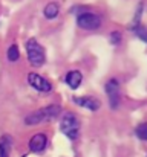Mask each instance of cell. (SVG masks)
Returning a JSON list of instances; mask_svg holds the SVG:
<instances>
[{
	"label": "cell",
	"instance_id": "cell-1",
	"mask_svg": "<svg viewBox=\"0 0 147 157\" xmlns=\"http://www.w3.org/2000/svg\"><path fill=\"white\" fill-rule=\"evenodd\" d=\"M61 113V108L58 105H49V107H43L37 111H32L29 113L26 117H25V124L26 125H37L43 121H51V119H55L58 114Z\"/></svg>",
	"mask_w": 147,
	"mask_h": 157
},
{
	"label": "cell",
	"instance_id": "cell-2",
	"mask_svg": "<svg viewBox=\"0 0 147 157\" xmlns=\"http://www.w3.org/2000/svg\"><path fill=\"white\" fill-rule=\"evenodd\" d=\"M26 52H28V59L31 63V66L34 67H40L45 64L46 61V55L43 46L35 40V38H29L26 43Z\"/></svg>",
	"mask_w": 147,
	"mask_h": 157
},
{
	"label": "cell",
	"instance_id": "cell-3",
	"mask_svg": "<svg viewBox=\"0 0 147 157\" xmlns=\"http://www.w3.org/2000/svg\"><path fill=\"white\" fill-rule=\"evenodd\" d=\"M60 131L71 140H75L80 134V121L72 113H64L60 124Z\"/></svg>",
	"mask_w": 147,
	"mask_h": 157
},
{
	"label": "cell",
	"instance_id": "cell-4",
	"mask_svg": "<svg viewBox=\"0 0 147 157\" xmlns=\"http://www.w3.org/2000/svg\"><path fill=\"white\" fill-rule=\"evenodd\" d=\"M77 25L81 29H86V31H97L101 26V17L95 12L84 11V12L77 15Z\"/></svg>",
	"mask_w": 147,
	"mask_h": 157
},
{
	"label": "cell",
	"instance_id": "cell-5",
	"mask_svg": "<svg viewBox=\"0 0 147 157\" xmlns=\"http://www.w3.org/2000/svg\"><path fill=\"white\" fill-rule=\"evenodd\" d=\"M106 95H107V98H109V105H110V108H118V105H120V101H121V95H120V82L115 79V78H112V79H109L107 82H106Z\"/></svg>",
	"mask_w": 147,
	"mask_h": 157
},
{
	"label": "cell",
	"instance_id": "cell-6",
	"mask_svg": "<svg viewBox=\"0 0 147 157\" xmlns=\"http://www.w3.org/2000/svg\"><path fill=\"white\" fill-rule=\"evenodd\" d=\"M28 82H29V86L32 89H35V90H39L42 93H48V92L52 90L51 82H49L48 79H45L43 76L37 75V73H29L28 75Z\"/></svg>",
	"mask_w": 147,
	"mask_h": 157
},
{
	"label": "cell",
	"instance_id": "cell-7",
	"mask_svg": "<svg viewBox=\"0 0 147 157\" xmlns=\"http://www.w3.org/2000/svg\"><path fill=\"white\" fill-rule=\"evenodd\" d=\"M48 145V136L45 133H37L29 140V150L32 153H42Z\"/></svg>",
	"mask_w": 147,
	"mask_h": 157
},
{
	"label": "cell",
	"instance_id": "cell-8",
	"mask_svg": "<svg viewBox=\"0 0 147 157\" xmlns=\"http://www.w3.org/2000/svg\"><path fill=\"white\" fill-rule=\"evenodd\" d=\"M72 101L77 105H80L83 108H88L91 111H97L98 108L101 107V102L94 96H75Z\"/></svg>",
	"mask_w": 147,
	"mask_h": 157
},
{
	"label": "cell",
	"instance_id": "cell-9",
	"mask_svg": "<svg viewBox=\"0 0 147 157\" xmlns=\"http://www.w3.org/2000/svg\"><path fill=\"white\" fill-rule=\"evenodd\" d=\"M64 81H66V84L71 87V89H78L80 87V84H81V81H83V73L80 72V70H71V72H67V75L64 76Z\"/></svg>",
	"mask_w": 147,
	"mask_h": 157
},
{
	"label": "cell",
	"instance_id": "cell-10",
	"mask_svg": "<svg viewBox=\"0 0 147 157\" xmlns=\"http://www.w3.org/2000/svg\"><path fill=\"white\" fill-rule=\"evenodd\" d=\"M58 12H60V6H58V3H55V2L48 3V5L45 6V11H43V14H45V17H46L48 20H54V18L58 15Z\"/></svg>",
	"mask_w": 147,
	"mask_h": 157
},
{
	"label": "cell",
	"instance_id": "cell-11",
	"mask_svg": "<svg viewBox=\"0 0 147 157\" xmlns=\"http://www.w3.org/2000/svg\"><path fill=\"white\" fill-rule=\"evenodd\" d=\"M11 151V139L9 136H3L0 139V157H9Z\"/></svg>",
	"mask_w": 147,
	"mask_h": 157
},
{
	"label": "cell",
	"instance_id": "cell-12",
	"mask_svg": "<svg viewBox=\"0 0 147 157\" xmlns=\"http://www.w3.org/2000/svg\"><path fill=\"white\" fill-rule=\"evenodd\" d=\"M132 31L135 32V35H137L140 40H143L144 43H147V28L141 26V25H137V26L132 28Z\"/></svg>",
	"mask_w": 147,
	"mask_h": 157
},
{
	"label": "cell",
	"instance_id": "cell-13",
	"mask_svg": "<svg viewBox=\"0 0 147 157\" xmlns=\"http://www.w3.org/2000/svg\"><path fill=\"white\" fill-rule=\"evenodd\" d=\"M6 56H8V59H9L11 63H15V61L20 58V52H18V48H17V44H12V46H9Z\"/></svg>",
	"mask_w": 147,
	"mask_h": 157
},
{
	"label": "cell",
	"instance_id": "cell-14",
	"mask_svg": "<svg viewBox=\"0 0 147 157\" xmlns=\"http://www.w3.org/2000/svg\"><path fill=\"white\" fill-rule=\"evenodd\" d=\"M135 134L140 140H147V122H143L137 127L135 130Z\"/></svg>",
	"mask_w": 147,
	"mask_h": 157
},
{
	"label": "cell",
	"instance_id": "cell-15",
	"mask_svg": "<svg viewBox=\"0 0 147 157\" xmlns=\"http://www.w3.org/2000/svg\"><path fill=\"white\" fill-rule=\"evenodd\" d=\"M109 40H110V43H112V44H118V43H120V40H121L120 32H112V34L109 35Z\"/></svg>",
	"mask_w": 147,
	"mask_h": 157
}]
</instances>
